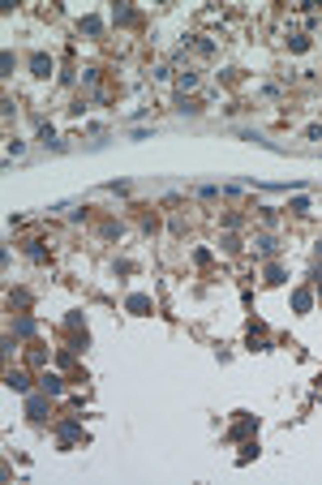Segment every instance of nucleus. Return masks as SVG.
<instances>
[{
  "instance_id": "f257e3e1",
  "label": "nucleus",
  "mask_w": 322,
  "mask_h": 485,
  "mask_svg": "<svg viewBox=\"0 0 322 485\" xmlns=\"http://www.w3.org/2000/svg\"><path fill=\"white\" fill-rule=\"evenodd\" d=\"M43 391H47V395H60V378H56V374H43Z\"/></svg>"
},
{
  "instance_id": "20e7f679",
  "label": "nucleus",
  "mask_w": 322,
  "mask_h": 485,
  "mask_svg": "<svg viewBox=\"0 0 322 485\" xmlns=\"http://www.w3.org/2000/svg\"><path fill=\"white\" fill-rule=\"evenodd\" d=\"M9 387L13 391H26V374H9Z\"/></svg>"
},
{
  "instance_id": "7ed1b4c3",
  "label": "nucleus",
  "mask_w": 322,
  "mask_h": 485,
  "mask_svg": "<svg viewBox=\"0 0 322 485\" xmlns=\"http://www.w3.org/2000/svg\"><path fill=\"white\" fill-rule=\"evenodd\" d=\"M129 309H138V313H142V309H150V301H146V296H129Z\"/></svg>"
},
{
  "instance_id": "f03ea898",
  "label": "nucleus",
  "mask_w": 322,
  "mask_h": 485,
  "mask_svg": "<svg viewBox=\"0 0 322 485\" xmlns=\"http://www.w3.org/2000/svg\"><path fill=\"white\" fill-rule=\"evenodd\" d=\"M30 65H34V73H39V77H47V69H52V60H47V56H34Z\"/></svg>"
}]
</instances>
